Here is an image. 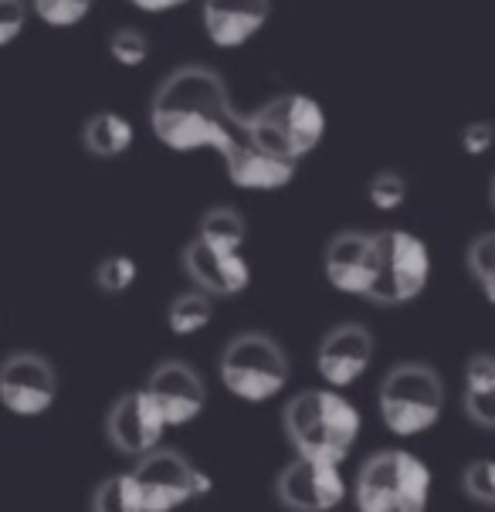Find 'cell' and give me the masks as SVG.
Wrapping results in <instances>:
<instances>
[{"label": "cell", "instance_id": "1", "mask_svg": "<svg viewBox=\"0 0 495 512\" xmlns=\"http://www.w3.org/2000/svg\"><path fill=\"white\" fill-rule=\"evenodd\" d=\"M150 129L173 153H228L245 136V116L234 109L224 75L211 65H180L156 85L150 99Z\"/></svg>", "mask_w": 495, "mask_h": 512}, {"label": "cell", "instance_id": "2", "mask_svg": "<svg viewBox=\"0 0 495 512\" xmlns=\"http://www.w3.org/2000/svg\"><path fill=\"white\" fill-rule=\"evenodd\" d=\"M282 431L295 455L343 465L363 431V414L343 390L306 387L282 407Z\"/></svg>", "mask_w": 495, "mask_h": 512}, {"label": "cell", "instance_id": "3", "mask_svg": "<svg viewBox=\"0 0 495 512\" xmlns=\"http://www.w3.org/2000/svg\"><path fill=\"white\" fill-rule=\"evenodd\" d=\"M431 468L407 448H380L363 458L350 485L356 512H428Z\"/></svg>", "mask_w": 495, "mask_h": 512}, {"label": "cell", "instance_id": "4", "mask_svg": "<svg viewBox=\"0 0 495 512\" xmlns=\"http://www.w3.org/2000/svg\"><path fill=\"white\" fill-rule=\"evenodd\" d=\"M448 387L438 367L424 360L394 363L377 387V411L390 435L421 438L445 418Z\"/></svg>", "mask_w": 495, "mask_h": 512}, {"label": "cell", "instance_id": "5", "mask_svg": "<svg viewBox=\"0 0 495 512\" xmlns=\"http://www.w3.org/2000/svg\"><path fill=\"white\" fill-rule=\"evenodd\" d=\"M326 136V112L306 92H282L245 116V140L299 167Z\"/></svg>", "mask_w": 495, "mask_h": 512}, {"label": "cell", "instance_id": "6", "mask_svg": "<svg viewBox=\"0 0 495 512\" xmlns=\"http://www.w3.org/2000/svg\"><path fill=\"white\" fill-rule=\"evenodd\" d=\"M217 377L238 401H275L292 380V360L285 346L265 329H245L224 343L217 357Z\"/></svg>", "mask_w": 495, "mask_h": 512}, {"label": "cell", "instance_id": "7", "mask_svg": "<svg viewBox=\"0 0 495 512\" xmlns=\"http://www.w3.org/2000/svg\"><path fill=\"white\" fill-rule=\"evenodd\" d=\"M431 282V251L424 238L387 228L373 231V279L363 299L380 309H401L418 302Z\"/></svg>", "mask_w": 495, "mask_h": 512}, {"label": "cell", "instance_id": "8", "mask_svg": "<svg viewBox=\"0 0 495 512\" xmlns=\"http://www.w3.org/2000/svg\"><path fill=\"white\" fill-rule=\"evenodd\" d=\"M133 479L140 485L146 512H177L187 502H201L214 492V475L194 465L180 448L156 445L133 458Z\"/></svg>", "mask_w": 495, "mask_h": 512}, {"label": "cell", "instance_id": "9", "mask_svg": "<svg viewBox=\"0 0 495 512\" xmlns=\"http://www.w3.org/2000/svg\"><path fill=\"white\" fill-rule=\"evenodd\" d=\"M62 397L58 367L38 350H14L0 360V407L14 418H45Z\"/></svg>", "mask_w": 495, "mask_h": 512}, {"label": "cell", "instance_id": "10", "mask_svg": "<svg viewBox=\"0 0 495 512\" xmlns=\"http://www.w3.org/2000/svg\"><path fill=\"white\" fill-rule=\"evenodd\" d=\"M275 499L289 512H336L350 499L343 465L295 455L275 479Z\"/></svg>", "mask_w": 495, "mask_h": 512}, {"label": "cell", "instance_id": "11", "mask_svg": "<svg viewBox=\"0 0 495 512\" xmlns=\"http://www.w3.org/2000/svg\"><path fill=\"white\" fill-rule=\"evenodd\" d=\"M102 431H106L109 448H116L126 458H140L156 445H163L167 421H163L160 407L153 404V397L143 387H133L109 404Z\"/></svg>", "mask_w": 495, "mask_h": 512}, {"label": "cell", "instance_id": "12", "mask_svg": "<svg viewBox=\"0 0 495 512\" xmlns=\"http://www.w3.org/2000/svg\"><path fill=\"white\" fill-rule=\"evenodd\" d=\"M143 390L160 407L167 428H187L207 411V384L197 367H190L187 360H160L146 373Z\"/></svg>", "mask_w": 495, "mask_h": 512}, {"label": "cell", "instance_id": "13", "mask_svg": "<svg viewBox=\"0 0 495 512\" xmlns=\"http://www.w3.org/2000/svg\"><path fill=\"white\" fill-rule=\"evenodd\" d=\"M377 357V340L363 323H340L326 329L316 346V373L323 387L346 390L370 370Z\"/></svg>", "mask_w": 495, "mask_h": 512}, {"label": "cell", "instance_id": "14", "mask_svg": "<svg viewBox=\"0 0 495 512\" xmlns=\"http://www.w3.org/2000/svg\"><path fill=\"white\" fill-rule=\"evenodd\" d=\"M180 268H184L190 289H201L211 299H238L251 285L245 251H217L197 238L187 241L180 251Z\"/></svg>", "mask_w": 495, "mask_h": 512}, {"label": "cell", "instance_id": "15", "mask_svg": "<svg viewBox=\"0 0 495 512\" xmlns=\"http://www.w3.org/2000/svg\"><path fill=\"white\" fill-rule=\"evenodd\" d=\"M272 21V0H201V24L214 48H245Z\"/></svg>", "mask_w": 495, "mask_h": 512}, {"label": "cell", "instance_id": "16", "mask_svg": "<svg viewBox=\"0 0 495 512\" xmlns=\"http://www.w3.org/2000/svg\"><path fill=\"white\" fill-rule=\"evenodd\" d=\"M323 279L343 295H367L373 279V231H336L323 248Z\"/></svg>", "mask_w": 495, "mask_h": 512}, {"label": "cell", "instance_id": "17", "mask_svg": "<svg viewBox=\"0 0 495 512\" xmlns=\"http://www.w3.org/2000/svg\"><path fill=\"white\" fill-rule=\"evenodd\" d=\"M224 170H228V180L234 187L255 190V194H275V190H285L292 184L299 167L258 150L255 143H248L245 136H241V140L228 146V153H224Z\"/></svg>", "mask_w": 495, "mask_h": 512}, {"label": "cell", "instance_id": "18", "mask_svg": "<svg viewBox=\"0 0 495 512\" xmlns=\"http://www.w3.org/2000/svg\"><path fill=\"white\" fill-rule=\"evenodd\" d=\"M462 411L482 431L495 428V357L489 350L472 353L465 363Z\"/></svg>", "mask_w": 495, "mask_h": 512}, {"label": "cell", "instance_id": "19", "mask_svg": "<svg viewBox=\"0 0 495 512\" xmlns=\"http://www.w3.org/2000/svg\"><path fill=\"white\" fill-rule=\"evenodd\" d=\"M136 129L123 112L99 109L82 123V150L95 160H119L133 150Z\"/></svg>", "mask_w": 495, "mask_h": 512}, {"label": "cell", "instance_id": "20", "mask_svg": "<svg viewBox=\"0 0 495 512\" xmlns=\"http://www.w3.org/2000/svg\"><path fill=\"white\" fill-rule=\"evenodd\" d=\"M197 241L211 245L217 251H245L248 241V221L238 207L231 204H214L207 207L197 221Z\"/></svg>", "mask_w": 495, "mask_h": 512}, {"label": "cell", "instance_id": "21", "mask_svg": "<svg viewBox=\"0 0 495 512\" xmlns=\"http://www.w3.org/2000/svg\"><path fill=\"white\" fill-rule=\"evenodd\" d=\"M217 299H211L207 292L201 289H187V292H180L177 299L167 306V329L177 340H187V336H197V333H204L207 326L214 323V306Z\"/></svg>", "mask_w": 495, "mask_h": 512}, {"label": "cell", "instance_id": "22", "mask_svg": "<svg viewBox=\"0 0 495 512\" xmlns=\"http://www.w3.org/2000/svg\"><path fill=\"white\" fill-rule=\"evenodd\" d=\"M89 509L92 512H146L133 472L126 468V472H116V475H109V479H102L92 489Z\"/></svg>", "mask_w": 495, "mask_h": 512}, {"label": "cell", "instance_id": "23", "mask_svg": "<svg viewBox=\"0 0 495 512\" xmlns=\"http://www.w3.org/2000/svg\"><path fill=\"white\" fill-rule=\"evenodd\" d=\"M465 268L468 279L485 302H495V231H479L465 248Z\"/></svg>", "mask_w": 495, "mask_h": 512}, {"label": "cell", "instance_id": "24", "mask_svg": "<svg viewBox=\"0 0 495 512\" xmlns=\"http://www.w3.org/2000/svg\"><path fill=\"white\" fill-rule=\"evenodd\" d=\"M31 14L51 31H72L95 11V0H28Z\"/></svg>", "mask_w": 495, "mask_h": 512}, {"label": "cell", "instance_id": "25", "mask_svg": "<svg viewBox=\"0 0 495 512\" xmlns=\"http://www.w3.org/2000/svg\"><path fill=\"white\" fill-rule=\"evenodd\" d=\"M140 279V265H136L133 255H106L99 265H95V289L102 295H126Z\"/></svg>", "mask_w": 495, "mask_h": 512}, {"label": "cell", "instance_id": "26", "mask_svg": "<svg viewBox=\"0 0 495 512\" xmlns=\"http://www.w3.org/2000/svg\"><path fill=\"white\" fill-rule=\"evenodd\" d=\"M407 197H411V187H407L404 173H397V170H377L370 177L367 201H370V207H377V211H384V214L401 211V207L407 204Z\"/></svg>", "mask_w": 495, "mask_h": 512}, {"label": "cell", "instance_id": "27", "mask_svg": "<svg viewBox=\"0 0 495 512\" xmlns=\"http://www.w3.org/2000/svg\"><path fill=\"white\" fill-rule=\"evenodd\" d=\"M109 58L119 68H140L146 65V58H150V38H146L140 28L126 24V28L109 34Z\"/></svg>", "mask_w": 495, "mask_h": 512}, {"label": "cell", "instance_id": "28", "mask_svg": "<svg viewBox=\"0 0 495 512\" xmlns=\"http://www.w3.org/2000/svg\"><path fill=\"white\" fill-rule=\"evenodd\" d=\"M462 492L479 506H495V462L492 458H475L462 468Z\"/></svg>", "mask_w": 495, "mask_h": 512}, {"label": "cell", "instance_id": "29", "mask_svg": "<svg viewBox=\"0 0 495 512\" xmlns=\"http://www.w3.org/2000/svg\"><path fill=\"white\" fill-rule=\"evenodd\" d=\"M31 21L28 0H0V48H11Z\"/></svg>", "mask_w": 495, "mask_h": 512}, {"label": "cell", "instance_id": "30", "mask_svg": "<svg viewBox=\"0 0 495 512\" xmlns=\"http://www.w3.org/2000/svg\"><path fill=\"white\" fill-rule=\"evenodd\" d=\"M492 136H495V129H492V123H485V119H479V123H468L462 129V150L468 156H485L492 150Z\"/></svg>", "mask_w": 495, "mask_h": 512}, {"label": "cell", "instance_id": "31", "mask_svg": "<svg viewBox=\"0 0 495 512\" xmlns=\"http://www.w3.org/2000/svg\"><path fill=\"white\" fill-rule=\"evenodd\" d=\"M126 4L136 7V11H143V14H170V11L187 7L190 0H126Z\"/></svg>", "mask_w": 495, "mask_h": 512}]
</instances>
